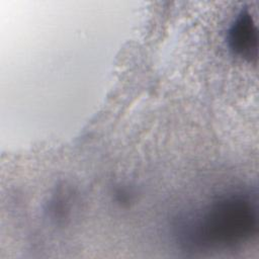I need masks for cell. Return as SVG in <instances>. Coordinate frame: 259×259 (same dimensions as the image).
I'll use <instances>...</instances> for the list:
<instances>
[{"mask_svg": "<svg viewBox=\"0 0 259 259\" xmlns=\"http://www.w3.org/2000/svg\"><path fill=\"white\" fill-rule=\"evenodd\" d=\"M252 205L240 198L218 202L199 223L198 240L208 244H230L244 239L255 227Z\"/></svg>", "mask_w": 259, "mask_h": 259, "instance_id": "1", "label": "cell"}, {"mask_svg": "<svg viewBox=\"0 0 259 259\" xmlns=\"http://www.w3.org/2000/svg\"><path fill=\"white\" fill-rule=\"evenodd\" d=\"M228 41L231 50L241 58L252 61L257 57V29L248 11H242L232 24Z\"/></svg>", "mask_w": 259, "mask_h": 259, "instance_id": "2", "label": "cell"}]
</instances>
